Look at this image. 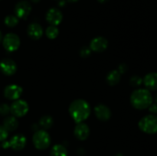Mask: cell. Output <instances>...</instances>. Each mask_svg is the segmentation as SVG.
Wrapping results in <instances>:
<instances>
[{"label":"cell","mask_w":157,"mask_h":156,"mask_svg":"<svg viewBox=\"0 0 157 156\" xmlns=\"http://www.w3.org/2000/svg\"><path fill=\"white\" fill-rule=\"evenodd\" d=\"M108 46V41L104 37H97L94 38L90 44V50L94 52H103L107 49Z\"/></svg>","instance_id":"cell-11"},{"label":"cell","mask_w":157,"mask_h":156,"mask_svg":"<svg viewBox=\"0 0 157 156\" xmlns=\"http://www.w3.org/2000/svg\"><path fill=\"white\" fill-rule=\"evenodd\" d=\"M74 134L78 139L84 141L88 138L89 135H90V128L87 124L84 123V122H80L75 126Z\"/></svg>","instance_id":"cell-14"},{"label":"cell","mask_w":157,"mask_h":156,"mask_svg":"<svg viewBox=\"0 0 157 156\" xmlns=\"http://www.w3.org/2000/svg\"><path fill=\"white\" fill-rule=\"evenodd\" d=\"M98 1L100 3H105V2H107L108 0H98Z\"/></svg>","instance_id":"cell-30"},{"label":"cell","mask_w":157,"mask_h":156,"mask_svg":"<svg viewBox=\"0 0 157 156\" xmlns=\"http://www.w3.org/2000/svg\"><path fill=\"white\" fill-rule=\"evenodd\" d=\"M29 107L26 101L22 99H16L10 106V112L15 117H22L27 114Z\"/></svg>","instance_id":"cell-6"},{"label":"cell","mask_w":157,"mask_h":156,"mask_svg":"<svg viewBox=\"0 0 157 156\" xmlns=\"http://www.w3.org/2000/svg\"><path fill=\"white\" fill-rule=\"evenodd\" d=\"M50 156H67V150L63 145H55L50 151Z\"/></svg>","instance_id":"cell-18"},{"label":"cell","mask_w":157,"mask_h":156,"mask_svg":"<svg viewBox=\"0 0 157 156\" xmlns=\"http://www.w3.org/2000/svg\"><path fill=\"white\" fill-rule=\"evenodd\" d=\"M2 32H0V42L2 41Z\"/></svg>","instance_id":"cell-33"},{"label":"cell","mask_w":157,"mask_h":156,"mask_svg":"<svg viewBox=\"0 0 157 156\" xmlns=\"http://www.w3.org/2000/svg\"><path fill=\"white\" fill-rule=\"evenodd\" d=\"M23 92V89L20 86L11 84L7 86L4 90V96L10 100H16L19 99Z\"/></svg>","instance_id":"cell-9"},{"label":"cell","mask_w":157,"mask_h":156,"mask_svg":"<svg viewBox=\"0 0 157 156\" xmlns=\"http://www.w3.org/2000/svg\"><path fill=\"white\" fill-rule=\"evenodd\" d=\"M156 99V102L157 103V94H156V99Z\"/></svg>","instance_id":"cell-35"},{"label":"cell","mask_w":157,"mask_h":156,"mask_svg":"<svg viewBox=\"0 0 157 156\" xmlns=\"http://www.w3.org/2000/svg\"><path fill=\"white\" fill-rule=\"evenodd\" d=\"M58 33H59V31L58 28H57V26L54 25H50L46 28L45 31V35L49 39H55L58 37Z\"/></svg>","instance_id":"cell-21"},{"label":"cell","mask_w":157,"mask_h":156,"mask_svg":"<svg viewBox=\"0 0 157 156\" xmlns=\"http://www.w3.org/2000/svg\"><path fill=\"white\" fill-rule=\"evenodd\" d=\"M32 142L37 149L44 150L51 145V137L48 133L44 129L38 130L32 137Z\"/></svg>","instance_id":"cell-4"},{"label":"cell","mask_w":157,"mask_h":156,"mask_svg":"<svg viewBox=\"0 0 157 156\" xmlns=\"http://www.w3.org/2000/svg\"><path fill=\"white\" fill-rule=\"evenodd\" d=\"M143 83L148 90H157V73L153 72L144 76Z\"/></svg>","instance_id":"cell-16"},{"label":"cell","mask_w":157,"mask_h":156,"mask_svg":"<svg viewBox=\"0 0 157 156\" xmlns=\"http://www.w3.org/2000/svg\"><path fill=\"white\" fill-rule=\"evenodd\" d=\"M94 113L99 120L106 122L111 116V111L110 108L104 104H98L94 108Z\"/></svg>","instance_id":"cell-13"},{"label":"cell","mask_w":157,"mask_h":156,"mask_svg":"<svg viewBox=\"0 0 157 156\" xmlns=\"http://www.w3.org/2000/svg\"><path fill=\"white\" fill-rule=\"evenodd\" d=\"M9 132L3 125H0V142H4L8 138Z\"/></svg>","instance_id":"cell-25"},{"label":"cell","mask_w":157,"mask_h":156,"mask_svg":"<svg viewBox=\"0 0 157 156\" xmlns=\"http://www.w3.org/2000/svg\"><path fill=\"white\" fill-rule=\"evenodd\" d=\"M58 5H59L61 7H63V6H64L66 5V0H60V1L58 2Z\"/></svg>","instance_id":"cell-29"},{"label":"cell","mask_w":157,"mask_h":156,"mask_svg":"<svg viewBox=\"0 0 157 156\" xmlns=\"http://www.w3.org/2000/svg\"><path fill=\"white\" fill-rule=\"evenodd\" d=\"M0 70L6 76H12L17 71V65L13 60L5 58L0 61Z\"/></svg>","instance_id":"cell-8"},{"label":"cell","mask_w":157,"mask_h":156,"mask_svg":"<svg viewBox=\"0 0 157 156\" xmlns=\"http://www.w3.org/2000/svg\"><path fill=\"white\" fill-rule=\"evenodd\" d=\"M143 83V79L139 76H133L130 78V84L133 87H138L140 86Z\"/></svg>","instance_id":"cell-23"},{"label":"cell","mask_w":157,"mask_h":156,"mask_svg":"<svg viewBox=\"0 0 157 156\" xmlns=\"http://www.w3.org/2000/svg\"><path fill=\"white\" fill-rule=\"evenodd\" d=\"M10 113V106L6 103L0 105V115L1 116H7Z\"/></svg>","instance_id":"cell-24"},{"label":"cell","mask_w":157,"mask_h":156,"mask_svg":"<svg viewBox=\"0 0 157 156\" xmlns=\"http://www.w3.org/2000/svg\"><path fill=\"white\" fill-rule=\"evenodd\" d=\"M139 128L147 134L157 133V116L147 115L143 117L139 122Z\"/></svg>","instance_id":"cell-3"},{"label":"cell","mask_w":157,"mask_h":156,"mask_svg":"<svg viewBox=\"0 0 157 156\" xmlns=\"http://www.w3.org/2000/svg\"><path fill=\"white\" fill-rule=\"evenodd\" d=\"M62 19V13L57 8H52L46 13V20L51 25H58L61 22Z\"/></svg>","instance_id":"cell-10"},{"label":"cell","mask_w":157,"mask_h":156,"mask_svg":"<svg viewBox=\"0 0 157 156\" xmlns=\"http://www.w3.org/2000/svg\"><path fill=\"white\" fill-rule=\"evenodd\" d=\"M4 48L9 52H13L18 50L20 46V38L14 33H9L5 35L2 40Z\"/></svg>","instance_id":"cell-5"},{"label":"cell","mask_w":157,"mask_h":156,"mask_svg":"<svg viewBox=\"0 0 157 156\" xmlns=\"http://www.w3.org/2000/svg\"><path fill=\"white\" fill-rule=\"evenodd\" d=\"M31 1H32V2H34V3H38V2H39L41 0H31Z\"/></svg>","instance_id":"cell-32"},{"label":"cell","mask_w":157,"mask_h":156,"mask_svg":"<svg viewBox=\"0 0 157 156\" xmlns=\"http://www.w3.org/2000/svg\"><path fill=\"white\" fill-rule=\"evenodd\" d=\"M121 75V74L117 71V70H112V71H110V73L107 74V78H106L107 84L110 86L117 85V84L120 82Z\"/></svg>","instance_id":"cell-19"},{"label":"cell","mask_w":157,"mask_h":156,"mask_svg":"<svg viewBox=\"0 0 157 156\" xmlns=\"http://www.w3.org/2000/svg\"><path fill=\"white\" fill-rule=\"evenodd\" d=\"M127 66L125 64H120L119 67H118L117 71L119 72L121 74H123V73H124L126 71H127Z\"/></svg>","instance_id":"cell-27"},{"label":"cell","mask_w":157,"mask_h":156,"mask_svg":"<svg viewBox=\"0 0 157 156\" xmlns=\"http://www.w3.org/2000/svg\"><path fill=\"white\" fill-rule=\"evenodd\" d=\"M53 119L52 116H48V115H44L39 120V126H41L44 130L50 128L53 125Z\"/></svg>","instance_id":"cell-20"},{"label":"cell","mask_w":157,"mask_h":156,"mask_svg":"<svg viewBox=\"0 0 157 156\" xmlns=\"http://www.w3.org/2000/svg\"><path fill=\"white\" fill-rule=\"evenodd\" d=\"M18 122L15 116H7L4 119L3 126L8 130V132H12L18 128Z\"/></svg>","instance_id":"cell-17"},{"label":"cell","mask_w":157,"mask_h":156,"mask_svg":"<svg viewBox=\"0 0 157 156\" xmlns=\"http://www.w3.org/2000/svg\"><path fill=\"white\" fill-rule=\"evenodd\" d=\"M28 35L33 40H38L43 35L42 27L38 23H32L28 26Z\"/></svg>","instance_id":"cell-15"},{"label":"cell","mask_w":157,"mask_h":156,"mask_svg":"<svg viewBox=\"0 0 157 156\" xmlns=\"http://www.w3.org/2000/svg\"><path fill=\"white\" fill-rule=\"evenodd\" d=\"M114 156H124L122 154H121V153H118V154H115Z\"/></svg>","instance_id":"cell-34"},{"label":"cell","mask_w":157,"mask_h":156,"mask_svg":"<svg viewBox=\"0 0 157 156\" xmlns=\"http://www.w3.org/2000/svg\"><path fill=\"white\" fill-rule=\"evenodd\" d=\"M18 21H19V18H18L17 16H15V15H12L6 16L4 20L5 24H6L8 27H10V28L16 26L17 24H18Z\"/></svg>","instance_id":"cell-22"},{"label":"cell","mask_w":157,"mask_h":156,"mask_svg":"<svg viewBox=\"0 0 157 156\" xmlns=\"http://www.w3.org/2000/svg\"><path fill=\"white\" fill-rule=\"evenodd\" d=\"M15 16L21 19H26L32 11V6L28 1H20L15 6Z\"/></svg>","instance_id":"cell-7"},{"label":"cell","mask_w":157,"mask_h":156,"mask_svg":"<svg viewBox=\"0 0 157 156\" xmlns=\"http://www.w3.org/2000/svg\"><path fill=\"white\" fill-rule=\"evenodd\" d=\"M130 102L136 110H144L153 103V96L147 89H138L132 93Z\"/></svg>","instance_id":"cell-2"},{"label":"cell","mask_w":157,"mask_h":156,"mask_svg":"<svg viewBox=\"0 0 157 156\" xmlns=\"http://www.w3.org/2000/svg\"><path fill=\"white\" fill-rule=\"evenodd\" d=\"M148 108L150 113H153V114H157V103H152Z\"/></svg>","instance_id":"cell-28"},{"label":"cell","mask_w":157,"mask_h":156,"mask_svg":"<svg viewBox=\"0 0 157 156\" xmlns=\"http://www.w3.org/2000/svg\"><path fill=\"white\" fill-rule=\"evenodd\" d=\"M66 1L68 2H76L78 0H66Z\"/></svg>","instance_id":"cell-31"},{"label":"cell","mask_w":157,"mask_h":156,"mask_svg":"<svg viewBox=\"0 0 157 156\" xmlns=\"http://www.w3.org/2000/svg\"><path fill=\"white\" fill-rule=\"evenodd\" d=\"M90 53H91V50L88 47H83L80 50V55L82 58H87V57L90 56Z\"/></svg>","instance_id":"cell-26"},{"label":"cell","mask_w":157,"mask_h":156,"mask_svg":"<svg viewBox=\"0 0 157 156\" xmlns=\"http://www.w3.org/2000/svg\"><path fill=\"white\" fill-rule=\"evenodd\" d=\"M9 147L15 151H21L25 148L26 145V138L23 135H15L11 138L9 141Z\"/></svg>","instance_id":"cell-12"},{"label":"cell","mask_w":157,"mask_h":156,"mask_svg":"<svg viewBox=\"0 0 157 156\" xmlns=\"http://www.w3.org/2000/svg\"><path fill=\"white\" fill-rule=\"evenodd\" d=\"M69 113L76 123L83 122L90 116V106L84 99H75L69 106Z\"/></svg>","instance_id":"cell-1"}]
</instances>
